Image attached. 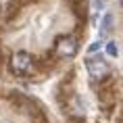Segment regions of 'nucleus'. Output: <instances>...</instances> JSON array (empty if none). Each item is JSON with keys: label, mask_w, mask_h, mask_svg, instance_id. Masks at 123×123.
<instances>
[{"label": "nucleus", "mask_w": 123, "mask_h": 123, "mask_svg": "<svg viewBox=\"0 0 123 123\" xmlns=\"http://www.w3.org/2000/svg\"><path fill=\"white\" fill-rule=\"evenodd\" d=\"M11 67H13V71L19 73V75L29 73L31 71V56H29L27 52H17L13 56V61H11Z\"/></svg>", "instance_id": "1"}, {"label": "nucleus", "mask_w": 123, "mask_h": 123, "mask_svg": "<svg viewBox=\"0 0 123 123\" xmlns=\"http://www.w3.org/2000/svg\"><path fill=\"white\" fill-rule=\"evenodd\" d=\"M86 67H88V73H90L92 79H102L104 75H106V71H109V65H106V61L104 58H90L88 63H86Z\"/></svg>", "instance_id": "2"}, {"label": "nucleus", "mask_w": 123, "mask_h": 123, "mask_svg": "<svg viewBox=\"0 0 123 123\" xmlns=\"http://www.w3.org/2000/svg\"><path fill=\"white\" fill-rule=\"evenodd\" d=\"M56 52L58 56H73L75 52H77V40L71 38V36H67V38H61L56 44Z\"/></svg>", "instance_id": "3"}, {"label": "nucleus", "mask_w": 123, "mask_h": 123, "mask_svg": "<svg viewBox=\"0 0 123 123\" xmlns=\"http://www.w3.org/2000/svg\"><path fill=\"white\" fill-rule=\"evenodd\" d=\"M113 25H115V17L111 13H106L102 17V33H106V31H113Z\"/></svg>", "instance_id": "4"}, {"label": "nucleus", "mask_w": 123, "mask_h": 123, "mask_svg": "<svg viewBox=\"0 0 123 123\" xmlns=\"http://www.w3.org/2000/svg\"><path fill=\"white\" fill-rule=\"evenodd\" d=\"M117 44L115 42H106V54H109V56H117Z\"/></svg>", "instance_id": "5"}, {"label": "nucleus", "mask_w": 123, "mask_h": 123, "mask_svg": "<svg viewBox=\"0 0 123 123\" xmlns=\"http://www.w3.org/2000/svg\"><path fill=\"white\" fill-rule=\"evenodd\" d=\"M100 46H102L100 42H92V44H90V48H88V52H90V54H96V52L100 50Z\"/></svg>", "instance_id": "6"}, {"label": "nucleus", "mask_w": 123, "mask_h": 123, "mask_svg": "<svg viewBox=\"0 0 123 123\" xmlns=\"http://www.w3.org/2000/svg\"><path fill=\"white\" fill-rule=\"evenodd\" d=\"M92 6L96 8V11H102L104 8V0H92Z\"/></svg>", "instance_id": "7"}]
</instances>
